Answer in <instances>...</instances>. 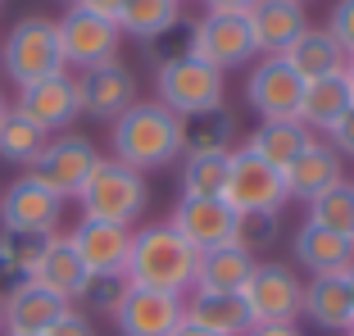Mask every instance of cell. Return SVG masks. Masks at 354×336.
<instances>
[{
  "label": "cell",
  "mask_w": 354,
  "mask_h": 336,
  "mask_svg": "<svg viewBox=\"0 0 354 336\" xmlns=\"http://www.w3.org/2000/svg\"><path fill=\"white\" fill-rule=\"evenodd\" d=\"M109 150H114L109 159L136 168V173L168 168L182 155V118L159 100H136L132 109H123L109 123Z\"/></svg>",
  "instance_id": "1"
},
{
  "label": "cell",
  "mask_w": 354,
  "mask_h": 336,
  "mask_svg": "<svg viewBox=\"0 0 354 336\" xmlns=\"http://www.w3.org/2000/svg\"><path fill=\"white\" fill-rule=\"evenodd\" d=\"M196 259L200 254L168 223H146V227H132V250H127L123 277L127 286L187 295L191 282H196Z\"/></svg>",
  "instance_id": "2"
},
{
  "label": "cell",
  "mask_w": 354,
  "mask_h": 336,
  "mask_svg": "<svg viewBox=\"0 0 354 336\" xmlns=\"http://www.w3.org/2000/svg\"><path fill=\"white\" fill-rule=\"evenodd\" d=\"M0 73L10 77L14 86H32L41 77H55V73H68L64 68V46H59V28L55 19L46 14H23L5 41H0Z\"/></svg>",
  "instance_id": "3"
},
{
  "label": "cell",
  "mask_w": 354,
  "mask_h": 336,
  "mask_svg": "<svg viewBox=\"0 0 354 336\" xmlns=\"http://www.w3.org/2000/svg\"><path fill=\"white\" fill-rule=\"evenodd\" d=\"M155 100L164 109H173L177 118L191 114H209V109H223L227 100V73L209 68L196 55H168L155 68Z\"/></svg>",
  "instance_id": "4"
},
{
  "label": "cell",
  "mask_w": 354,
  "mask_h": 336,
  "mask_svg": "<svg viewBox=\"0 0 354 336\" xmlns=\"http://www.w3.org/2000/svg\"><path fill=\"white\" fill-rule=\"evenodd\" d=\"M77 205H82V218H104V223H123L132 227L150 205V187H146V173L118 164V159L104 155L100 164L91 168L86 187L77 191Z\"/></svg>",
  "instance_id": "5"
},
{
  "label": "cell",
  "mask_w": 354,
  "mask_h": 336,
  "mask_svg": "<svg viewBox=\"0 0 354 336\" xmlns=\"http://www.w3.org/2000/svg\"><path fill=\"white\" fill-rule=\"evenodd\" d=\"M241 295L254 327H295L304 314V277L286 259H259Z\"/></svg>",
  "instance_id": "6"
},
{
  "label": "cell",
  "mask_w": 354,
  "mask_h": 336,
  "mask_svg": "<svg viewBox=\"0 0 354 336\" xmlns=\"http://www.w3.org/2000/svg\"><path fill=\"white\" fill-rule=\"evenodd\" d=\"M223 200H227L241 218H254V214H263V218H277V214L291 205V196H286V178H281L272 164L254 159L250 150H232Z\"/></svg>",
  "instance_id": "7"
},
{
  "label": "cell",
  "mask_w": 354,
  "mask_h": 336,
  "mask_svg": "<svg viewBox=\"0 0 354 336\" xmlns=\"http://www.w3.org/2000/svg\"><path fill=\"white\" fill-rule=\"evenodd\" d=\"M187 55L205 59L209 68H218V73H232V68H250V64L259 59V50H254V32H250V19H245V14H200V19L191 23Z\"/></svg>",
  "instance_id": "8"
},
{
  "label": "cell",
  "mask_w": 354,
  "mask_h": 336,
  "mask_svg": "<svg viewBox=\"0 0 354 336\" xmlns=\"http://www.w3.org/2000/svg\"><path fill=\"white\" fill-rule=\"evenodd\" d=\"M100 150H95L91 137H82V132H59V137L46 141V150L37 155V164L28 168L32 178L41 182V187H50L59 200H77V191L86 187V178H91V168L100 164Z\"/></svg>",
  "instance_id": "9"
},
{
  "label": "cell",
  "mask_w": 354,
  "mask_h": 336,
  "mask_svg": "<svg viewBox=\"0 0 354 336\" xmlns=\"http://www.w3.org/2000/svg\"><path fill=\"white\" fill-rule=\"evenodd\" d=\"M59 28V46H64V68H100V64H114L118 59V46H123V32H118L114 19H100V14H86L77 5L55 19Z\"/></svg>",
  "instance_id": "10"
},
{
  "label": "cell",
  "mask_w": 354,
  "mask_h": 336,
  "mask_svg": "<svg viewBox=\"0 0 354 336\" xmlns=\"http://www.w3.org/2000/svg\"><path fill=\"white\" fill-rule=\"evenodd\" d=\"M236 223H241V214L232 209L223 196H177L173 214H168V227H173L196 254L232 245L236 241Z\"/></svg>",
  "instance_id": "11"
},
{
  "label": "cell",
  "mask_w": 354,
  "mask_h": 336,
  "mask_svg": "<svg viewBox=\"0 0 354 336\" xmlns=\"http://www.w3.org/2000/svg\"><path fill=\"white\" fill-rule=\"evenodd\" d=\"M64 223V200L50 187L23 173L0 191V232H23V236H55Z\"/></svg>",
  "instance_id": "12"
},
{
  "label": "cell",
  "mask_w": 354,
  "mask_h": 336,
  "mask_svg": "<svg viewBox=\"0 0 354 336\" xmlns=\"http://www.w3.org/2000/svg\"><path fill=\"white\" fill-rule=\"evenodd\" d=\"M300 95H304V77L295 73L281 55H259V59L245 68V105L259 114V123L295 118Z\"/></svg>",
  "instance_id": "13"
},
{
  "label": "cell",
  "mask_w": 354,
  "mask_h": 336,
  "mask_svg": "<svg viewBox=\"0 0 354 336\" xmlns=\"http://www.w3.org/2000/svg\"><path fill=\"white\" fill-rule=\"evenodd\" d=\"M77 86V109L86 118H100V123H114L123 109H132L141 95H136V73L127 64H100V68H86L73 77Z\"/></svg>",
  "instance_id": "14"
},
{
  "label": "cell",
  "mask_w": 354,
  "mask_h": 336,
  "mask_svg": "<svg viewBox=\"0 0 354 336\" xmlns=\"http://www.w3.org/2000/svg\"><path fill=\"white\" fill-rule=\"evenodd\" d=\"M14 109H19V114H28L32 123L46 132V137H59V132H68V127L82 118V109H77L73 73H55V77H41V82L23 86L19 100H14Z\"/></svg>",
  "instance_id": "15"
},
{
  "label": "cell",
  "mask_w": 354,
  "mask_h": 336,
  "mask_svg": "<svg viewBox=\"0 0 354 336\" xmlns=\"http://www.w3.org/2000/svg\"><path fill=\"white\" fill-rule=\"evenodd\" d=\"M182 300L173 291H146V286H127L114 309L118 336H168L182 323Z\"/></svg>",
  "instance_id": "16"
},
{
  "label": "cell",
  "mask_w": 354,
  "mask_h": 336,
  "mask_svg": "<svg viewBox=\"0 0 354 336\" xmlns=\"http://www.w3.org/2000/svg\"><path fill=\"white\" fill-rule=\"evenodd\" d=\"M77 259L86 263L91 277H123L127 268V250H132V227L123 223H104V218H82L68 232Z\"/></svg>",
  "instance_id": "17"
},
{
  "label": "cell",
  "mask_w": 354,
  "mask_h": 336,
  "mask_svg": "<svg viewBox=\"0 0 354 336\" xmlns=\"http://www.w3.org/2000/svg\"><path fill=\"white\" fill-rule=\"evenodd\" d=\"M64 309L68 305H64L59 295H50L46 286H37L28 277V282L10 286V291L0 295V327H5V336H46Z\"/></svg>",
  "instance_id": "18"
},
{
  "label": "cell",
  "mask_w": 354,
  "mask_h": 336,
  "mask_svg": "<svg viewBox=\"0 0 354 336\" xmlns=\"http://www.w3.org/2000/svg\"><path fill=\"white\" fill-rule=\"evenodd\" d=\"M291 259L309 277H345L354 268V236L327 232L318 223H300V232L291 241Z\"/></svg>",
  "instance_id": "19"
},
{
  "label": "cell",
  "mask_w": 354,
  "mask_h": 336,
  "mask_svg": "<svg viewBox=\"0 0 354 336\" xmlns=\"http://www.w3.org/2000/svg\"><path fill=\"white\" fill-rule=\"evenodd\" d=\"M32 282L46 286L50 295H59L64 305H77L91 286V273H86V263L77 259L73 241H68V232H55L50 241L41 245V259L32 268Z\"/></svg>",
  "instance_id": "20"
},
{
  "label": "cell",
  "mask_w": 354,
  "mask_h": 336,
  "mask_svg": "<svg viewBox=\"0 0 354 336\" xmlns=\"http://www.w3.org/2000/svg\"><path fill=\"white\" fill-rule=\"evenodd\" d=\"M281 178H286V196L309 205L313 196H323L327 187H336V182L345 178V159L336 155L323 137H313L309 146L291 159V164L281 168Z\"/></svg>",
  "instance_id": "21"
},
{
  "label": "cell",
  "mask_w": 354,
  "mask_h": 336,
  "mask_svg": "<svg viewBox=\"0 0 354 336\" xmlns=\"http://www.w3.org/2000/svg\"><path fill=\"white\" fill-rule=\"evenodd\" d=\"M182 318L205 327V332H214V336H245L254 327L241 291H187Z\"/></svg>",
  "instance_id": "22"
},
{
  "label": "cell",
  "mask_w": 354,
  "mask_h": 336,
  "mask_svg": "<svg viewBox=\"0 0 354 336\" xmlns=\"http://www.w3.org/2000/svg\"><path fill=\"white\" fill-rule=\"evenodd\" d=\"M245 19H250L254 50L259 55H286L300 41V32L309 28V10L295 5V0H259Z\"/></svg>",
  "instance_id": "23"
},
{
  "label": "cell",
  "mask_w": 354,
  "mask_h": 336,
  "mask_svg": "<svg viewBox=\"0 0 354 336\" xmlns=\"http://www.w3.org/2000/svg\"><path fill=\"white\" fill-rule=\"evenodd\" d=\"M350 105H354V91H350V77H345V68H341V73H332V77H313V82H304L295 118L309 127L313 137H327V132L336 127V118H341Z\"/></svg>",
  "instance_id": "24"
},
{
  "label": "cell",
  "mask_w": 354,
  "mask_h": 336,
  "mask_svg": "<svg viewBox=\"0 0 354 336\" xmlns=\"http://www.w3.org/2000/svg\"><path fill=\"white\" fill-rule=\"evenodd\" d=\"M313 327L323 332H350L354 327V305H350V286L345 277H309L304 282V314Z\"/></svg>",
  "instance_id": "25"
},
{
  "label": "cell",
  "mask_w": 354,
  "mask_h": 336,
  "mask_svg": "<svg viewBox=\"0 0 354 336\" xmlns=\"http://www.w3.org/2000/svg\"><path fill=\"white\" fill-rule=\"evenodd\" d=\"M309 141H313V132L300 123V118H272V123H259V127H254L241 150H250L254 159H263V164H272L281 173V168L291 164V159L300 155Z\"/></svg>",
  "instance_id": "26"
},
{
  "label": "cell",
  "mask_w": 354,
  "mask_h": 336,
  "mask_svg": "<svg viewBox=\"0 0 354 336\" xmlns=\"http://www.w3.org/2000/svg\"><path fill=\"white\" fill-rule=\"evenodd\" d=\"M254 263L259 259L245 254L236 241L218 245V250H205L196 259V282H191V291H241V286L250 282Z\"/></svg>",
  "instance_id": "27"
},
{
  "label": "cell",
  "mask_w": 354,
  "mask_h": 336,
  "mask_svg": "<svg viewBox=\"0 0 354 336\" xmlns=\"http://www.w3.org/2000/svg\"><path fill=\"white\" fill-rule=\"evenodd\" d=\"M281 59L291 64L304 82H313V77H332V73H341V68H345V50L336 46V37L327 28H313V23L300 32V41L281 55Z\"/></svg>",
  "instance_id": "28"
},
{
  "label": "cell",
  "mask_w": 354,
  "mask_h": 336,
  "mask_svg": "<svg viewBox=\"0 0 354 336\" xmlns=\"http://www.w3.org/2000/svg\"><path fill=\"white\" fill-rule=\"evenodd\" d=\"M114 23L132 41H159L182 23V5L177 0H123Z\"/></svg>",
  "instance_id": "29"
},
{
  "label": "cell",
  "mask_w": 354,
  "mask_h": 336,
  "mask_svg": "<svg viewBox=\"0 0 354 336\" xmlns=\"http://www.w3.org/2000/svg\"><path fill=\"white\" fill-rule=\"evenodd\" d=\"M236 141V118L227 109L182 118V155H227Z\"/></svg>",
  "instance_id": "30"
},
{
  "label": "cell",
  "mask_w": 354,
  "mask_h": 336,
  "mask_svg": "<svg viewBox=\"0 0 354 336\" xmlns=\"http://www.w3.org/2000/svg\"><path fill=\"white\" fill-rule=\"evenodd\" d=\"M46 141H50V137H46L28 114H19L14 105H10V114L0 118V159H5V164L32 168V164H37V155L46 150Z\"/></svg>",
  "instance_id": "31"
},
{
  "label": "cell",
  "mask_w": 354,
  "mask_h": 336,
  "mask_svg": "<svg viewBox=\"0 0 354 336\" xmlns=\"http://www.w3.org/2000/svg\"><path fill=\"white\" fill-rule=\"evenodd\" d=\"M304 223H318L327 232H341V236H354V182L341 178L336 187H327L323 196L309 200V218Z\"/></svg>",
  "instance_id": "32"
},
{
  "label": "cell",
  "mask_w": 354,
  "mask_h": 336,
  "mask_svg": "<svg viewBox=\"0 0 354 336\" xmlns=\"http://www.w3.org/2000/svg\"><path fill=\"white\" fill-rule=\"evenodd\" d=\"M227 155H187L182 159V196H223L227 187Z\"/></svg>",
  "instance_id": "33"
},
{
  "label": "cell",
  "mask_w": 354,
  "mask_h": 336,
  "mask_svg": "<svg viewBox=\"0 0 354 336\" xmlns=\"http://www.w3.org/2000/svg\"><path fill=\"white\" fill-rule=\"evenodd\" d=\"M272 241H277V218L254 214V218H241L236 223V245L245 254H254V259H259L263 250H272Z\"/></svg>",
  "instance_id": "34"
},
{
  "label": "cell",
  "mask_w": 354,
  "mask_h": 336,
  "mask_svg": "<svg viewBox=\"0 0 354 336\" xmlns=\"http://www.w3.org/2000/svg\"><path fill=\"white\" fill-rule=\"evenodd\" d=\"M123 291H127V277H91V286H86L82 300H91L100 314L114 318V309H118V300H123Z\"/></svg>",
  "instance_id": "35"
},
{
  "label": "cell",
  "mask_w": 354,
  "mask_h": 336,
  "mask_svg": "<svg viewBox=\"0 0 354 336\" xmlns=\"http://www.w3.org/2000/svg\"><path fill=\"white\" fill-rule=\"evenodd\" d=\"M327 32L336 37V46H341L345 59H350V55H354V0H336V5H332Z\"/></svg>",
  "instance_id": "36"
},
{
  "label": "cell",
  "mask_w": 354,
  "mask_h": 336,
  "mask_svg": "<svg viewBox=\"0 0 354 336\" xmlns=\"http://www.w3.org/2000/svg\"><path fill=\"white\" fill-rule=\"evenodd\" d=\"M46 336H100V332H95V323L82 314V309L68 305V309H64V314L50 323V332H46Z\"/></svg>",
  "instance_id": "37"
},
{
  "label": "cell",
  "mask_w": 354,
  "mask_h": 336,
  "mask_svg": "<svg viewBox=\"0 0 354 336\" xmlns=\"http://www.w3.org/2000/svg\"><path fill=\"white\" fill-rule=\"evenodd\" d=\"M323 141H327V146H332V150H336L341 159H354V105L345 109L341 118H336V127L327 132Z\"/></svg>",
  "instance_id": "38"
},
{
  "label": "cell",
  "mask_w": 354,
  "mask_h": 336,
  "mask_svg": "<svg viewBox=\"0 0 354 336\" xmlns=\"http://www.w3.org/2000/svg\"><path fill=\"white\" fill-rule=\"evenodd\" d=\"M205 14H250L259 0H200Z\"/></svg>",
  "instance_id": "39"
},
{
  "label": "cell",
  "mask_w": 354,
  "mask_h": 336,
  "mask_svg": "<svg viewBox=\"0 0 354 336\" xmlns=\"http://www.w3.org/2000/svg\"><path fill=\"white\" fill-rule=\"evenodd\" d=\"M77 10H86V14H100V19H118V10H123V0H77Z\"/></svg>",
  "instance_id": "40"
},
{
  "label": "cell",
  "mask_w": 354,
  "mask_h": 336,
  "mask_svg": "<svg viewBox=\"0 0 354 336\" xmlns=\"http://www.w3.org/2000/svg\"><path fill=\"white\" fill-rule=\"evenodd\" d=\"M245 336H304L300 327H250Z\"/></svg>",
  "instance_id": "41"
},
{
  "label": "cell",
  "mask_w": 354,
  "mask_h": 336,
  "mask_svg": "<svg viewBox=\"0 0 354 336\" xmlns=\"http://www.w3.org/2000/svg\"><path fill=\"white\" fill-rule=\"evenodd\" d=\"M168 336H214V332H205V327H196V323H187V318H182V323H177Z\"/></svg>",
  "instance_id": "42"
},
{
  "label": "cell",
  "mask_w": 354,
  "mask_h": 336,
  "mask_svg": "<svg viewBox=\"0 0 354 336\" xmlns=\"http://www.w3.org/2000/svg\"><path fill=\"white\" fill-rule=\"evenodd\" d=\"M345 77H350V91H354V55L345 59Z\"/></svg>",
  "instance_id": "43"
},
{
  "label": "cell",
  "mask_w": 354,
  "mask_h": 336,
  "mask_svg": "<svg viewBox=\"0 0 354 336\" xmlns=\"http://www.w3.org/2000/svg\"><path fill=\"white\" fill-rule=\"evenodd\" d=\"M5 114H10V95L0 91V118H5Z\"/></svg>",
  "instance_id": "44"
},
{
  "label": "cell",
  "mask_w": 354,
  "mask_h": 336,
  "mask_svg": "<svg viewBox=\"0 0 354 336\" xmlns=\"http://www.w3.org/2000/svg\"><path fill=\"white\" fill-rule=\"evenodd\" d=\"M345 286H350V305H354V268L345 273Z\"/></svg>",
  "instance_id": "45"
},
{
  "label": "cell",
  "mask_w": 354,
  "mask_h": 336,
  "mask_svg": "<svg viewBox=\"0 0 354 336\" xmlns=\"http://www.w3.org/2000/svg\"><path fill=\"white\" fill-rule=\"evenodd\" d=\"M59 5H77V0H59Z\"/></svg>",
  "instance_id": "46"
},
{
  "label": "cell",
  "mask_w": 354,
  "mask_h": 336,
  "mask_svg": "<svg viewBox=\"0 0 354 336\" xmlns=\"http://www.w3.org/2000/svg\"><path fill=\"white\" fill-rule=\"evenodd\" d=\"M295 5H309V0H295Z\"/></svg>",
  "instance_id": "47"
},
{
  "label": "cell",
  "mask_w": 354,
  "mask_h": 336,
  "mask_svg": "<svg viewBox=\"0 0 354 336\" xmlns=\"http://www.w3.org/2000/svg\"><path fill=\"white\" fill-rule=\"evenodd\" d=\"M345 336H354V327H350V332H345Z\"/></svg>",
  "instance_id": "48"
},
{
  "label": "cell",
  "mask_w": 354,
  "mask_h": 336,
  "mask_svg": "<svg viewBox=\"0 0 354 336\" xmlns=\"http://www.w3.org/2000/svg\"><path fill=\"white\" fill-rule=\"evenodd\" d=\"M177 5H187V0H177Z\"/></svg>",
  "instance_id": "49"
},
{
  "label": "cell",
  "mask_w": 354,
  "mask_h": 336,
  "mask_svg": "<svg viewBox=\"0 0 354 336\" xmlns=\"http://www.w3.org/2000/svg\"><path fill=\"white\" fill-rule=\"evenodd\" d=\"M0 336H5V327H0Z\"/></svg>",
  "instance_id": "50"
}]
</instances>
